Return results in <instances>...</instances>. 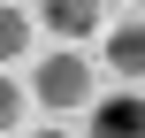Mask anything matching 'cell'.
Returning <instances> with one entry per match:
<instances>
[{
    "instance_id": "cell-1",
    "label": "cell",
    "mask_w": 145,
    "mask_h": 138,
    "mask_svg": "<svg viewBox=\"0 0 145 138\" xmlns=\"http://www.w3.org/2000/svg\"><path fill=\"white\" fill-rule=\"evenodd\" d=\"M31 92H38V100H46L54 115H69V108H84V100H92V61L61 46L54 61H38V77H31Z\"/></svg>"
},
{
    "instance_id": "cell-2",
    "label": "cell",
    "mask_w": 145,
    "mask_h": 138,
    "mask_svg": "<svg viewBox=\"0 0 145 138\" xmlns=\"http://www.w3.org/2000/svg\"><path fill=\"white\" fill-rule=\"evenodd\" d=\"M38 15H46V31L61 46H76V38L99 31V0H38Z\"/></svg>"
},
{
    "instance_id": "cell-3",
    "label": "cell",
    "mask_w": 145,
    "mask_h": 138,
    "mask_svg": "<svg viewBox=\"0 0 145 138\" xmlns=\"http://www.w3.org/2000/svg\"><path fill=\"white\" fill-rule=\"evenodd\" d=\"M92 138H145V108H138V92L122 85L115 100H99L92 108Z\"/></svg>"
},
{
    "instance_id": "cell-4",
    "label": "cell",
    "mask_w": 145,
    "mask_h": 138,
    "mask_svg": "<svg viewBox=\"0 0 145 138\" xmlns=\"http://www.w3.org/2000/svg\"><path fill=\"white\" fill-rule=\"evenodd\" d=\"M107 69H115L122 85H138V77H145V31H138V23L107 31Z\"/></svg>"
},
{
    "instance_id": "cell-5",
    "label": "cell",
    "mask_w": 145,
    "mask_h": 138,
    "mask_svg": "<svg viewBox=\"0 0 145 138\" xmlns=\"http://www.w3.org/2000/svg\"><path fill=\"white\" fill-rule=\"evenodd\" d=\"M23 46H31V15L0 0V61H23Z\"/></svg>"
},
{
    "instance_id": "cell-6",
    "label": "cell",
    "mask_w": 145,
    "mask_h": 138,
    "mask_svg": "<svg viewBox=\"0 0 145 138\" xmlns=\"http://www.w3.org/2000/svg\"><path fill=\"white\" fill-rule=\"evenodd\" d=\"M15 123H23V85L0 69V131H15Z\"/></svg>"
},
{
    "instance_id": "cell-7",
    "label": "cell",
    "mask_w": 145,
    "mask_h": 138,
    "mask_svg": "<svg viewBox=\"0 0 145 138\" xmlns=\"http://www.w3.org/2000/svg\"><path fill=\"white\" fill-rule=\"evenodd\" d=\"M31 138H69V131H31Z\"/></svg>"
}]
</instances>
